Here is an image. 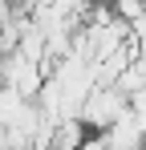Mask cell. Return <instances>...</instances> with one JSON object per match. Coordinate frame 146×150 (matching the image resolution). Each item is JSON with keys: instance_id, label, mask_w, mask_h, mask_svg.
<instances>
[{"instance_id": "cell-1", "label": "cell", "mask_w": 146, "mask_h": 150, "mask_svg": "<svg viewBox=\"0 0 146 150\" xmlns=\"http://www.w3.org/2000/svg\"><path fill=\"white\" fill-rule=\"evenodd\" d=\"M126 114H130V98L122 93L118 85H94V89L85 93V101H81V110H77V118L85 122L89 134L110 130V126L118 122V118H126Z\"/></svg>"}, {"instance_id": "cell-2", "label": "cell", "mask_w": 146, "mask_h": 150, "mask_svg": "<svg viewBox=\"0 0 146 150\" xmlns=\"http://www.w3.org/2000/svg\"><path fill=\"white\" fill-rule=\"evenodd\" d=\"M0 73H4V85L8 89H16L21 98L37 101V93H41V85H45V65L41 61H33V57H24L21 49L8 53V57H0Z\"/></svg>"}, {"instance_id": "cell-3", "label": "cell", "mask_w": 146, "mask_h": 150, "mask_svg": "<svg viewBox=\"0 0 146 150\" xmlns=\"http://www.w3.org/2000/svg\"><path fill=\"white\" fill-rule=\"evenodd\" d=\"M101 138H106L110 150H142L146 146V130H142V122H138L134 114H126V118H118L110 130H101Z\"/></svg>"}, {"instance_id": "cell-4", "label": "cell", "mask_w": 146, "mask_h": 150, "mask_svg": "<svg viewBox=\"0 0 146 150\" xmlns=\"http://www.w3.org/2000/svg\"><path fill=\"white\" fill-rule=\"evenodd\" d=\"M110 8H114V16H122L130 28H134V25L146 16V0H114Z\"/></svg>"}, {"instance_id": "cell-5", "label": "cell", "mask_w": 146, "mask_h": 150, "mask_svg": "<svg viewBox=\"0 0 146 150\" xmlns=\"http://www.w3.org/2000/svg\"><path fill=\"white\" fill-rule=\"evenodd\" d=\"M94 4H114V0H94Z\"/></svg>"}, {"instance_id": "cell-6", "label": "cell", "mask_w": 146, "mask_h": 150, "mask_svg": "<svg viewBox=\"0 0 146 150\" xmlns=\"http://www.w3.org/2000/svg\"><path fill=\"white\" fill-rule=\"evenodd\" d=\"M0 89H4V73H0Z\"/></svg>"}]
</instances>
